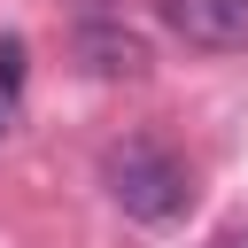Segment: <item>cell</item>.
Segmentation results:
<instances>
[{"label": "cell", "mask_w": 248, "mask_h": 248, "mask_svg": "<svg viewBox=\"0 0 248 248\" xmlns=\"http://www.w3.org/2000/svg\"><path fill=\"white\" fill-rule=\"evenodd\" d=\"M0 132H8V101H0Z\"/></svg>", "instance_id": "cell-5"}, {"label": "cell", "mask_w": 248, "mask_h": 248, "mask_svg": "<svg viewBox=\"0 0 248 248\" xmlns=\"http://www.w3.org/2000/svg\"><path fill=\"white\" fill-rule=\"evenodd\" d=\"M163 23L202 54H240L248 46V0H163Z\"/></svg>", "instance_id": "cell-2"}, {"label": "cell", "mask_w": 248, "mask_h": 248, "mask_svg": "<svg viewBox=\"0 0 248 248\" xmlns=\"http://www.w3.org/2000/svg\"><path fill=\"white\" fill-rule=\"evenodd\" d=\"M101 186H108V202H116L124 217H140V225H170V217H186V202H194V170H186L170 147H155V140L108 147V155H101Z\"/></svg>", "instance_id": "cell-1"}, {"label": "cell", "mask_w": 248, "mask_h": 248, "mask_svg": "<svg viewBox=\"0 0 248 248\" xmlns=\"http://www.w3.org/2000/svg\"><path fill=\"white\" fill-rule=\"evenodd\" d=\"M78 62L93 70V78H147V39L140 31H124V23H85L78 31Z\"/></svg>", "instance_id": "cell-3"}, {"label": "cell", "mask_w": 248, "mask_h": 248, "mask_svg": "<svg viewBox=\"0 0 248 248\" xmlns=\"http://www.w3.org/2000/svg\"><path fill=\"white\" fill-rule=\"evenodd\" d=\"M23 85V39H0V93Z\"/></svg>", "instance_id": "cell-4"}]
</instances>
